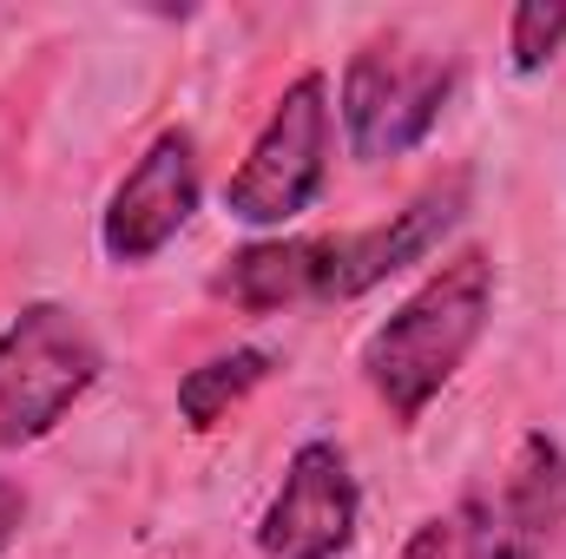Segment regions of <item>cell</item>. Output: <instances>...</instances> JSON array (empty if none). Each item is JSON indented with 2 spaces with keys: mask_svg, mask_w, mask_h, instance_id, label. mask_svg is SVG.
<instances>
[{
  "mask_svg": "<svg viewBox=\"0 0 566 559\" xmlns=\"http://www.w3.org/2000/svg\"><path fill=\"white\" fill-rule=\"evenodd\" d=\"M316 277H323V238H258L238 257H224L218 296H231L251 316H271L290 303H316Z\"/></svg>",
  "mask_w": 566,
  "mask_h": 559,
  "instance_id": "cell-8",
  "label": "cell"
},
{
  "mask_svg": "<svg viewBox=\"0 0 566 559\" xmlns=\"http://www.w3.org/2000/svg\"><path fill=\"white\" fill-rule=\"evenodd\" d=\"M454 547H461V559H541V540L501 507V494H468V507L454 520Z\"/></svg>",
  "mask_w": 566,
  "mask_h": 559,
  "instance_id": "cell-11",
  "label": "cell"
},
{
  "mask_svg": "<svg viewBox=\"0 0 566 559\" xmlns=\"http://www.w3.org/2000/svg\"><path fill=\"white\" fill-rule=\"evenodd\" d=\"M191 211H198V139L185 126H165L113 184L99 218V251L113 264H151L191 224Z\"/></svg>",
  "mask_w": 566,
  "mask_h": 559,
  "instance_id": "cell-7",
  "label": "cell"
},
{
  "mask_svg": "<svg viewBox=\"0 0 566 559\" xmlns=\"http://www.w3.org/2000/svg\"><path fill=\"white\" fill-rule=\"evenodd\" d=\"M277 369V356L271 349H258V342H244V349H224V356H211V362H198L185 382H178V415L191 434H205V428H218V421L231 415L251 389H264V376Z\"/></svg>",
  "mask_w": 566,
  "mask_h": 559,
  "instance_id": "cell-10",
  "label": "cell"
},
{
  "mask_svg": "<svg viewBox=\"0 0 566 559\" xmlns=\"http://www.w3.org/2000/svg\"><path fill=\"white\" fill-rule=\"evenodd\" d=\"M468 211V171H448L441 184L416 191L402 211H389L369 231H343L323 238V277H316V303H356L376 283L402 277L409 264H422L428 251H441V238L461 224Z\"/></svg>",
  "mask_w": 566,
  "mask_h": 559,
  "instance_id": "cell-6",
  "label": "cell"
},
{
  "mask_svg": "<svg viewBox=\"0 0 566 559\" xmlns=\"http://www.w3.org/2000/svg\"><path fill=\"white\" fill-rule=\"evenodd\" d=\"M20 527H27V494H20V481L0 474V553L20 540Z\"/></svg>",
  "mask_w": 566,
  "mask_h": 559,
  "instance_id": "cell-14",
  "label": "cell"
},
{
  "mask_svg": "<svg viewBox=\"0 0 566 559\" xmlns=\"http://www.w3.org/2000/svg\"><path fill=\"white\" fill-rule=\"evenodd\" d=\"M566 46V0H521L507 13V66L514 73H541Z\"/></svg>",
  "mask_w": 566,
  "mask_h": 559,
  "instance_id": "cell-12",
  "label": "cell"
},
{
  "mask_svg": "<svg viewBox=\"0 0 566 559\" xmlns=\"http://www.w3.org/2000/svg\"><path fill=\"white\" fill-rule=\"evenodd\" d=\"M363 527V487L336 441H303L258 520L264 559H343Z\"/></svg>",
  "mask_w": 566,
  "mask_h": 559,
  "instance_id": "cell-5",
  "label": "cell"
},
{
  "mask_svg": "<svg viewBox=\"0 0 566 559\" xmlns=\"http://www.w3.org/2000/svg\"><path fill=\"white\" fill-rule=\"evenodd\" d=\"M501 507L547 547L566 527V447L554 434H521L514 461H507V481H501Z\"/></svg>",
  "mask_w": 566,
  "mask_h": 559,
  "instance_id": "cell-9",
  "label": "cell"
},
{
  "mask_svg": "<svg viewBox=\"0 0 566 559\" xmlns=\"http://www.w3.org/2000/svg\"><path fill=\"white\" fill-rule=\"evenodd\" d=\"M106 369L93 323L73 303H20L0 329V447H33L73 415Z\"/></svg>",
  "mask_w": 566,
  "mask_h": 559,
  "instance_id": "cell-2",
  "label": "cell"
},
{
  "mask_svg": "<svg viewBox=\"0 0 566 559\" xmlns=\"http://www.w3.org/2000/svg\"><path fill=\"white\" fill-rule=\"evenodd\" d=\"M461 66L434 46H409L402 33L363 40L343 66V139L363 165L382 158H409L416 145L441 126L448 99H454Z\"/></svg>",
  "mask_w": 566,
  "mask_h": 559,
  "instance_id": "cell-4",
  "label": "cell"
},
{
  "mask_svg": "<svg viewBox=\"0 0 566 559\" xmlns=\"http://www.w3.org/2000/svg\"><path fill=\"white\" fill-rule=\"evenodd\" d=\"M329 145H336V106H329V80L323 73H296L277 93L264 133L251 139L244 165L224 184V211L251 231H277L296 224L323 184H329Z\"/></svg>",
  "mask_w": 566,
  "mask_h": 559,
  "instance_id": "cell-3",
  "label": "cell"
},
{
  "mask_svg": "<svg viewBox=\"0 0 566 559\" xmlns=\"http://www.w3.org/2000/svg\"><path fill=\"white\" fill-rule=\"evenodd\" d=\"M402 559H454V520H422L402 540Z\"/></svg>",
  "mask_w": 566,
  "mask_h": 559,
  "instance_id": "cell-13",
  "label": "cell"
},
{
  "mask_svg": "<svg viewBox=\"0 0 566 559\" xmlns=\"http://www.w3.org/2000/svg\"><path fill=\"white\" fill-rule=\"evenodd\" d=\"M488 316H494V264H488V251L468 244L389 323L369 329L363 376H369L376 402L402 428H416L428 415V402L461 376V362L474 356V342L488 336Z\"/></svg>",
  "mask_w": 566,
  "mask_h": 559,
  "instance_id": "cell-1",
  "label": "cell"
}]
</instances>
